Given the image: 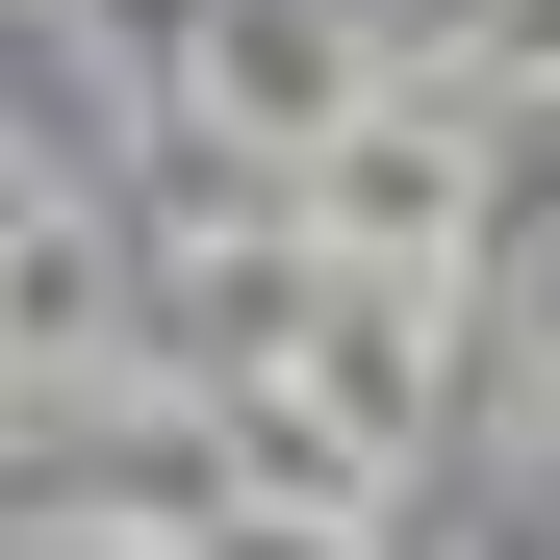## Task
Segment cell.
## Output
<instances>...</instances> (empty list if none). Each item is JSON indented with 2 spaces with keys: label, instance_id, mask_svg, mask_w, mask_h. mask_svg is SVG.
Wrapping results in <instances>:
<instances>
[{
  "label": "cell",
  "instance_id": "6",
  "mask_svg": "<svg viewBox=\"0 0 560 560\" xmlns=\"http://www.w3.org/2000/svg\"><path fill=\"white\" fill-rule=\"evenodd\" d=\"M0 560H153V535H0Z\"/></svg>",
  "mask_w": 560,
  "mask_h": 560
},
{
  "label": "cell",
  "instance_id": "2",
  "mask_svg": "<svg viewBox=\"0 0 560 560\" xmlns=\"http://www.w3.org/2000/svg\"><path fill=\"white\" fill-rule=\"evenodd\" d=\"M357 103H383V0H205V51H178V128H230L306 178Z\"/></svg>",
  "mask_w": 560,
  "mask_h": 560
},
{
  "label": "cell",
  "instance_id": "1",
  "mask_svg": "<svg viewBox=\"0 0 560 560\" xmlns=\"http://www.w3.org/2000/svg\"><path fill=\"white\" fill-rule=\"evenodd\" d=\"M485 230H510V103H458V77H383V103L306 153V255L331 280H433V306H458Z\"/></svg>",
  "mask_w": 560,
  "mask_h": 560
},
{
  "label": "cell",
  "instance_id": "3",
  "mask_svg": "<svg viewBox=\"0 0 560 560\" xmlns=\"http://www.w3.org/2000/svg\"><path fill=\"white\" fill-rule=\"evenodd\" d=\"M205 458H230V510H280V535H383L408 510V458L357 408H306V383H205Z\"/></svg>",
  "mask_w": 560,
  "mask_h": 560
},
{
  "label": "cell",
  "instance_id": "4",
  "mask_svg": "<svg viewBox=\"0 0 560 560\" xmlns=\"http://www.w3.org/2000/svg\"><path fill=\"white\" fill-rule=\"evenodd\" d=\"M280 383H306V408H357L383 458H433V280H331Z\"/></svg>",
  "mask_w": 560,
  "mask_h": 560
},
{
  "label": "cell",
  "instance_id": "5",
  "mask_svg": "<svg viewBox=\"0 0 560 560\" xmlns=\"http://www.w3.org/2000/svg\"><path fill=\"white\" fill-rule=\"evenodd\" d=\"M26 230H51V153H26V128H0V255H26Z\"/></svg>",
  "mask_w": 560,
  "mask_h": 560
}]
</instances>
